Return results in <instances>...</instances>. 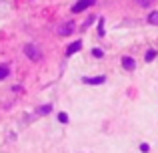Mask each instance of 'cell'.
<instances>
[{
	"mask_svg": "<svg viewBox=\"0 0 158 153\" xmlns=\"http://www.w3.org/2000/svg\"><path fill=\"white\" fill-rule=\"evenodd\" d=\"M122 67L126 69V71H134L136 69V61L132 59V56H124L122 59Z\"/></svg>",
	"mask_w": 158,
	"mask_h": 153,
	"instance_id": "6",
	"label": "cell"
},
{
	"mask_svg": "<svg viewBox=\"0 0 158 153\" xmlns=\"http://www.w3.org/2000/svg\"><path fill=\"white\" fill-rule=\"evenodd\" d=\"M98 34H100V36H104V18H100V20H98Z\"/></svg>",
	"mask_w": 158,
	"mask_h": 153,
	"instance_id": "10",
	"label": "cell"
},
{
	"mask_svg": "<svg viewBox=\"0 0 158 153\" xmlns=\"http://www.w3.org/2000/svg\"><path fill=\"white\" fill-rule=\"evenodd\" d=\"M24 55L30 61H42V51H40L36 44H26V47H24Z\"/></svg>",
	"mask_w": 158,
	"mask_h": 153,
	"instance_id": "1",
	"label": "cell"
},
{
	"mask_svg": "<svg viewBox=\"0 0 158 153\" xmlns=\"http://www.w3.org/2000/svg\"><path fill=\"white\" fill-rule=\"evenodd\" d=\"M138 2H140V6H148V4H150L152 0H138Z\"/></svg>",
	"mask_w": 158,
	"mask_h": 153,
	"instance_id": "16",
	"label": "cell"
},
{
	"mask_svg": "<svg viewBox=\"0 0 158 153\" xmlns=\"http://www.w3.org/2000/svg\"><path fill=\"white\" fill-rule=\"evenodd\" d=\"M154 56H156L154 51H148V52H146V61H148V63H150V61H154Z\"/></svg>",
	"mask_w": 158,
	"mask_h": 153,
	"instance_id": "13",
	"label": "cell"
},
{
	"mask_svg": "<svg viewBox=\"0 0 158 153\" xmlns=\"http://www.w3.org/2000/svg\"><path fill=\"white\" fill-rule=\"evenodd\" d=\"M92 22H94V16H90V18H88V20H86V22H84V28H86V26H90V24H92Z\"/></svg>",
	"mask_w": 158,
	"mask_h": 153,
	"instance_id": "15",
	"label": "cell"
},
{
	"mask_svg": "<svg viewBox=\"0 0 158 153\" xmlns=\"http://www.w3.org/2000/svg\"><path fill=\"white\" fill-rule=\"evenodd\" d=\"M94 2H96V0H78V2L72 6V12H74V14H76V12H82V10H86L88 6H92Z\"/></svg>",
	"mask_w": 158,
	"mask_h": 153,
	"instance_id": "3",
	"label": "cell"
},
{
	"mask_svg": "<svg viewBox=\"0 0 158 153\" xmlns=\"http://www.w3.org/2000/svg\"><path fill=\"white\" fill-rule=\"evenodd\" d=\"M140 151H142V153H148V151H150V145H148V143H142V145H140Z\"/></svg>",
	"mask_w": 158,
	"mask_h": 153,
	"instance_id": "14",
	"label": "cell"
},
{
	"mask_svg": "<svg viewBox=\"0 0 158 153\" xmlns=\"http://www.w3.org/2000/svg\"><path fill=\"white\" fill-rule=\"evenodd\" d=\"M50 111H52V105L48 103V105H42V107H38V109H36V115H40V117H42V115H48Z\"/></svg>",
	"mask_w": 158,
	"mask_h": 153,
	"instance_id": "7",
	"label": "cell"
},
{
	"mask_svg": "<svg viewBox=\"0 0 158 153\" xmlns=\"http://www.w3.org/2000/svg\"><path fill=\"white\" fill-rule=\"evenodd\" d=\"M80 48H82V43H80V40H74V43L68 44V48H66V56H72L74 52H78Z\"/></svg>",
	"mask_w": 158,
	"mask_h": 153,
	"instance_id": "5",
	"label": "cell"
},
{
	"mask_svg": "<svg viewBox=\"0 0 158 153\" xmlns=\"http://www.w3.org/2000/svg\"><path fill=\"white\" fill-rule=\"evenodd\" d=\"M8 75H10V69H8L6 65H2V67H0V81H2V79H6Z\"/></svg>",
	"mask_w": 158,
	"mask_h": 153,
	"instance_id": "9",
	"label": "cell"
},
{
	"mask_svg": "<svg viewBox=\"0 0 158 153\" xmlns=\"http://www.w3.org/2000/svg\"><path fill=\"white\" fill-rule=\"evenodd\" d=\"M58 121H60V123H68V115H66V113H60V115H58Z\"/></svg>",
	"mask_w": 158,
	"mask_h": 153,
	"instance_id": "12",
	"label": "cell"
},
{
	"mask_svg": "<svg viewBox=\"0 0 158 153\" xmlns=\"http://www.w3.org/2000/svg\"><path fill=\"white\" fill-rule=\"evenodd\" d=\"M74 28H76V26H74L72 20H66V22H62L60 26L56 28V34H60V36H70V34L74 32Z\"/></svg>",
	"mask_w": 158,
	"mask_h": 153,
	"instance_id": "2",
	"label": "cell"
},
{
	"mask_svg": "<svg viewBox=\"0 0 158 153\" xmlns=\"http://www.w3.org/2000/svg\"><path fill=\"white\" fill-rule=\"evenodd\" d=\"M92 55L96 56V59H102V56H104V52H102L100 48H94V51H92Z\"/></svg>",
	"mask_w": 158,
	"mask_h": 153,
	"instance_id": "11",
	"label": "cell"
},
{
	"mask_svg": "<svg viewBox=\"0 0 158 153\" xmlns=\"http://www.w3.org/2000/svg\"><path fill=\"white\" fill-rule=\"evenodd\" d=\"M82 81L86 83V85H102V83H106V77H84Z\"/></svg>",
	"mask_w": 158,
	"mask_h": 153,
	"instance_id": "4",
	"label": "cell"
},
{
	"mask_svg": "<svg viewBox=\"0 0 158 153\" xmlns=\"http://www.w3.org/2000/svg\"><path fill=\"white\" fill-rule=\"evenodd\" d=\"M148 22L158 26V10H154V12H150V14H148Z\"/></svg>",
	"mask_w": 158,
	"mask_h": 153,
	"instance_id": "8",
	"label": "cell"
}]
</instances>
